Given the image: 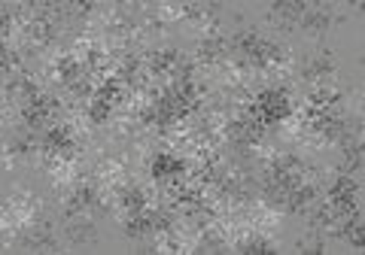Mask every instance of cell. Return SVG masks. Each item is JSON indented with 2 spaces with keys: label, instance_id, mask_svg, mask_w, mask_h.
Segmentation results:
<instances>
[{
  "label": "cell",
  "instance_id": "cell-2",
  "mask_svg": "<svg viewBox=\"0 0 365 255\" xmlns=\"http://www.w3.org/2000/svg\"><path fill=\"white\" fill-rule=\"evenodd\" d=\"M329 21H332V13L326 9V4H311L307 6V13H304V19L299 21V28L307 31L311 37H319V33L329 28Z\"/></svg>",
  "mask_w": 365,
  "mask_h": 255
},
{
  "label": "cell",
  "instance_id": "cell-1",
  "mask_svg": "<svg viewBox=\"0 0 365 255\" xmlns=\"http://www.w3.org/2000/svg\"><path fill=\"white\" fill-rule=\"evenodd\" d=\"M150 173L155 182H174V179L186 177L189 167H186V161L177 158L174 152H155L150 161Z\"/></svg>",
  "mask_w": 365,
  "mask_h": 255
}]
</instances>
